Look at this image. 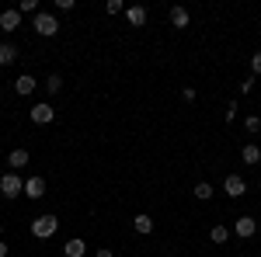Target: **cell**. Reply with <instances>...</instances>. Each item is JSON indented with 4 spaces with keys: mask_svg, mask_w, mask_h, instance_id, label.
<instances>
[{
    "mask_svg": "<svg viewBox=\"0 0 261 257\" xmlns=\"http://www.w3.org/2000/svg\"><path fill=\"white\" fill-rule=\"evenodd\" d=\"M94 257H115L112 250H94Z\"/></svg>",
    "mask_w": 261,
    "mask_h": 257,
    "instance_id": "4316f807",
    "label": "cell"
},
{
    "mask_svg": "<svg viewBox=\"0 0 261 257\" xmlns=\"http://www.w3.org/2000/svg\"><path fill=\"white\" fill-rule=\"evenodd\" d=\"M24 198H35V202L45 198V181H42L39 174H35V178H24Z\"/></svg>",
    "mask_w": 261,
    "mask_h": 257,
    "instance_id": "52a82bcc",
    "label": "cell"
},
{
    "mask_svg": "<svg viewBox=\"0 0 261 257\" xmlns=\"http://www.w3.org/2000/svg\"><path fill=\"white\" fill-rule=\"evenodd\" d=\"M21 14H39V0H21Z\"/></svg>",
    "mask_w": 261,
    "mask_h": 257,
    "instance_id": "ffe728a7",
    "label": "cell"
},
{
    "mask_svg": "<svg viewBox=\"0 0 261 257\" xmlns=\"http://www.w3.org/2000/svg\"><path fill=\"white\" fill-rule=\"evenodd\" d=\"M125 21H129L133 28H143V24H146V7H140V4H136V7H125Z\"/></svg>",
    "mask_w": 261,
    "mask_h": 257,
    "instance_id": "8fae6325",
    "label": "cell"
},
{
    "mask_svg": "<svg viewBox=\"0 0 261 257\" xmlns=\"http://www.w3.org/2000/svg\"><path fill=\"white\" fill-rule=\"evenodd\" d=\"M28 119L35 122V125H49V122L56 119V108H53V104H35V108L28 111Z\"/></svg>",
    "mask_w": 261,
    "mask_h": 257,
    "instance_id": "277c9868",
    "label": "cell"
},
{
    "mask_svg": "<svg viewBox=\"0 0 261 257\" xmlns=\"http://www.w3.org/2000/svg\"><path fill=\"white\" fill-rule=\"evenodd\" d=\"M105 11H108V14H122V0H108Z\"/></svg>",
    "mask_w": 261,
    "mask_h": 257,
    "instance_id": "cb8c5ba5",
    "label": "cell"
},
{
    "mask_svg": "<svg viewBox=\"0 0 261 257\" xmlns=\"http://www.w3.org/2000/svg\"><path fill=\"white\" fill-rule=\"evenodd\" d=\"M254 83H258V77H244L241 80V94H251V91H254Z\"/></svg>",
    "mask_w": 261,
    "mask_h": 257,
    "instance_id": "7402d4cb",
    "label": "cell"
},
{
    "mask_svg": "<svg viewBox=\"0 0 261 257\" xmlns=\"http://www.w3.org/2000/svg\"><path fill=\"white\" fill-rule=\"evenodd\" d=\"M133 230H136V233H143V237H146V233H153V219L146 216V212H140V216L133 219Z\"/></svg>",
    "mask_w": 261,
    "mask_h": 257,
    "instance_id": "4fadbf2b",
    "label": "cell"
},
{
    "mask_svg": "<svg viewBox=\"0 0 261 257\" xmlns=\"http://www.w3.org/2000/svg\"><path fill=\"white\" fill-rule=\"evenodd\" d=\"M251 77H261V52L251 56Z\"/></svg>",
    "mask_w": 261,
    "mask_h": 257,
    "instance_id": "603a6c76",
    "label": "cell"
},
{
    "mask_svg": "<svg viewBox=\"0 0 261 257\" xmlns=\"http://www.w3.org/2000/svg\"><path fill=\"white\" fill-rule=\"evenodd\" d=\"M188 11H185V7H171V24H174V28H188Z\"/></svg>",
    "mask_w": 261,
    "mask_h": 257,
    "instance_id": "2e32d148",
    "label": "cell"
},
{
    "mask_svg": "<svg viewBox=\"0 0 261 257\" xmlns=\"http://www.w3.org/2000/svg\"><path fill=\"white\" fill-rule=\"evenodd\" d=\"M233 119H237V101H230V108H226V122L233 125Z\"/></svg>",
    "mask_w": 261,
    "mask_h": 257,
    "instance_id": "d4e9b609",
    "label": "cell"
},
{
    "mask_svg": "<svg viewBox=\"0 0 261 257\" xmlns=\"http://www.w3.org/2000/svg\"><path fill=\"white\" fill-rule=\"evenodd\" d=\"M233 233L241 240H251L254 233H258V222H254V216H241L237 222H233Z\"/></svg>",
    "mask_w": 261,
    "mask_h": 257,
    "instance_id": "5b68a950",
    "label": "cell"
},
{
    "mask_svg": "<svg viewBox=\"0 0 261 257\" xmlns=\"http://www.w3.org/2000/svg\"><path fill=\"white\" fill-rule=\"evenodd\" d=\"M18 24H21V11H18V7H11V11H0V28H4V32H14Z\"/></svg>",
    "mask_w": 261,
    "mask_h": 257,
    "instance_id": "ba28073f",
    "label": "cell"
},
{
    "mask_svg": "<svg viewBox=\"0 0 261 257\" xmlns=\"http://www.w3.org/2000/svg\"><path fill=\"white\" fill-rule=\"evenodd\" d=\"M0 240H4V222H0Z\"/></svg>",
    "mask_w": 261,
    "mask_h": 257,
    "instance_id": "f1b7e54d",
    "label": "cell"
},
{
    "mask_svg": "<svg viewBox=\"0 0 261 257\" xmlns=\"http://www.w3.org/2000/svg\"><path fill=\"white\" fill-rule=\"evenodd\" d=\"M14 60H18V49L11 42H0V66H11Z\"/></svg>",
    "mask_w": 261,
    "mask_h": 257,
    "instance_id": "9a60e30c",
    "label": "cell"
},
{
    "mask_svg": "<svg viewBox=\"0 0 261 257\" xmlns=\"http://www.w3.org/2000/svg\"><path fill=\"white\" fill-rule=\"evenodd\" d=\"M0 195H4V198L24 195V178H21V174H14V170H7V174L0 178Z\"/></svg>",
    "mask_w": 261,
    "mask_h": 257,
    "instance_id": "7a4b0ae2",
    "label": "cell"
},
{
    "mask_svg": "<svg viewBox=\"0 0 261 257\" xmlns=\"http://www.w3.org/2000/svg\"><path fill=\"white\" fill-rule=\"evenodd\" d=\"M241 160H244V163H251V167L261 163V146H258V142H247V146L241 150Z\"/></svg>",
    "mask_w": 261,
    "mask_h": 257,
    "instance_id": "7c38bea8",
    "label": "cell"
},
{
    "mask_svg": "<svg viewBox=\"0 0 261 257\" xmlns=\"http://www.w3.org/2000/svg\"><path fill=\"white\" fill-rule=\"evenodd\" d=\"M35 83H39V80L32 77V73H21V77L14 80V91H18L21 98H28V94H32V91H35Z\"/></svg>",
    "mask_w": 261,
    "mask_h": 257,
    "instance_id": "30bf717a",
    "label": "cell"
},
{
    "mask_svg": "<svg viewBox=\"0 0 261 257\" xmlns=\"http://www.w3.org/2000/svg\"><path fill=\"white\" fill-rule=\"evenodd\" d=\"M32 28L39 32L42 39H53V35L60 32V21L53 18V14H45V11H39V14H35V24H32Z\"/></svg>",
    "mask_w": 261,
    "mask_h": 257,
    "instance_id": "3957f363",
    "label": "cell"
},
{
    "mask_svg": "<svg viewBox=\"0 0 261 257\" xmlns=\"http://www.w3.org/2000/svg\"><path fill=\"white\" fill-rule=\"evenodd\" d=\"M7 167H11V170H14V174H18L21 167H28V150H11V153H7Z\"/></svg>",
    "mask_w": 261,
    "mask_h": 257,
    "instance_id": "9c48e42d",
    "label": "cell"
},
{
    "mask_svg": "<svg viewBox=\"0 0 261 257\" xmlns=\"http://www.w3.org/2000/svg\"><path fill=\"white\" fill-rule=\"evenodd\" d=\"M244 129H247V132H258L261 129V115H247V119H244Z\"/></svg>",
    "mask_w": 261,
    "mask_h": 257,
    "instance_id": "44dd1931",
    "label": "cell"
},
{
    "mask_svg": "<svg viewBox=\"0 0 261 257\" xmlns=\"http://www.w3.org/2000/svg\"><path fill=\"white\" fill-rule=\"evenodd\" d=\"M77 0H56V11H73Z\"/></svg>",
    "mask_w": 261,
    "mask_h": 257,
    "instance_id": "484cf974",
    "label": "cell"
},
{
    "mask_svg": "<svg viewBox=\"0 0 261 257\" xmlns=\"http://www.w3.org/2000/svg\"><path fill=\"white\" fill-rule=\"evenodd\" d=\"M209 240H213V243H226V240H230V226H213V230H209Z\"/></svg>",
    "mask_w": 261,
    "mask_h": 257,
    "instance_id": "e0dca14e",
    "label": "cell"
},
{
    "mask_svg": "<svg viewBox=\"0 0 261 257\" xmlns=\"http://www.w3.org/2000/svg\"><path fill=\"white\" fill-rule=\"evenodd\" d=\"M45 91H49V94H60L63 91V77L60 73H49V77H45Z\"/></svg>",
    "mask_w": 261,
    "mask_h": 257,
    "instance_id": "d6986e66",
    "label": "cell"
},
{
    "mask_svg": "<svg viewBox=\"0 0 261 257\" xmlns=\"http://www.w3.org/2000/svg\"><path fill=\"white\" fill-rule=\"evenodd\" d=\"M0 257H7V243L4 240H0Z\"/></svg>",
    "mask_w": 261,
    "mask_h": 257,
    "instance_id": "83f0119b",
    "label": "cell"
},
{
    "mask_svg": "<svg viewBox=\"0 0 261 257\" xmlns=\"http://www.w3.org/2000/svg\"><path fill=\"white\" fill-rule=\"evenodd\" d=\"M56 230H60V219H56V216H35V219H32V237H35V240L56 237Z\"/></svg>",
    "mask_w": 261,
    "mask_h": 257,
    "instance_id": "6da1fadb",
    "label": "cell"
},
{
    "mask_svg": "<svg viewBox=\"0 0 261 257\" xmlns=\"http://www.w3.org/2000/svg\"><path fill=\"white\" fill-rule=\"evenodd\" d=\"M223 191L230 198H244V191H247V184H244L241 174H226V181H223Z\"/></svg>",
    "mask_w": 261,
    "mask_h": 257,
    "instance_id": "8992f818",
    "label": "cell"
},
{
    "mask_svg": "<svg viewBox=\"0 0 261 257\" xmlns=\"http://www.w3.org/2000/svg\"><path fill=\"white\" fill-rule=\"evenodd\" d=\"M63 254H66V257H84V254H87V243H84V240H66Z\"/></svg>",
    "mask_w": 261,
    "mask_h": 257,
    "instance_id": "5bb4252c",
    "label": "cell"
},
{
    "mask_svg": "<svg viewBox=\"0 0 261 257\" xmlns=\"http://www.w3.org/2000/svg\"><path fill=\"white\" fill-rule=\"evenodd\" d=\"M192 195L199 198V202H209V198H213V184H209V181H199V184H195V191H192Z\"/></svg>",
    "mask_w": 261,
    "mask_h": 257,
    "instance_id": "ac0fdd59",
    "label": "cell"
}]
</instances>
